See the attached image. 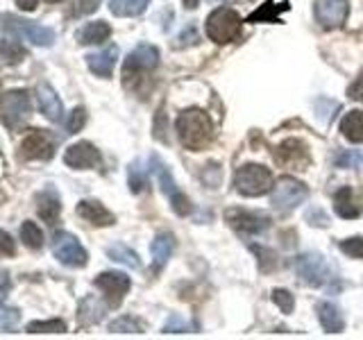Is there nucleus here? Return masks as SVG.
<instances>
[{
    "label": "nucleus",
    "mask_w": 363,
    "mask_h": 340,
    "mask_svg": "<svg viewBox=\"0 0 363 340\" xmlns=\"http://www.w3.org/2000/svg\"><path fill=\"white\" fill-rule=\"evenodd\" d=\"M227 222H230L236 232L241 234H264L268 227H270V218L266 213H259V211H247V209H230L225 213Z\"/></svg>",
    "instance_id": "obj_11"
},
{
    "label": "nucleus",
    "mask_w": 363,
    "mask_h": 340,
    "mask_svg": "<svg viewBox=\"0 0 363 340\" xmlns=\"http://www.w3.org/2000/svg\"><path fill=\"white\" fill-rule=\"evenodd\" d=\"M37 213L48 225H55L57 220H60L62 202H60V196H57L52 188H45V191H41L39 196H37Z\"/></svg>",
    "instance_id": "obj_21"
},
{
    "label": "nucleus",
    "mask_w": 363,
    "mask_h": 340,
    "mask_svg": "<svg viewBox=\"0 0 363 340\" xmlns=\"http://www.w3.org/2000/svg\"><path fill=\"white\" fill-rule=\"evenodd\" d=\"M116 60H118V48H116V45H109V48L100 50L96 55H89L86 64L91 68V73H96L98 77H111L113 66H116Z\"/></svg>",
    "instance_id": "obj_19"
},
{
    "label": "nucleus",
    "mask_w": 363,
    "mask_h": 340,
    "mask_svg": "<svg viewBox=\"0 0 363 340\" xmlns=\"http://www.w3.org/2000/svg\"><path fill=\"white\" fill-rule=\"evenodd\" d=\"M37 102H39V109L41 113L48 120H55V123H60L64 118V105H62V100L60 96L55 94V89L48 86V84H39L37 86Z\"/></svg>",
    "instance_id": "obj_18"
},
{
    "label": "nucleus",
    "mask_w": 363,
    "mask_h": 340,
    "mask_svg": "<svg viewBox=\"0 0 363 340\" xmlns=\"http://www.w3.org/2000/svg\"><path fill=\"white\" fill-rule=\"evenodd\" d=\"M0 116L9 130H18L30 118V96L28 91H9L0 100Z\"/></svg>",
    "instance_id": "obj_6"
},
{
    "label": "nucleus",
    "mask_w": 363,
    "mask_h": 340,
    "mask_svg": "<svg viewBox=\"0 0 363 340\" xmlns=\"http://www.w3.org/2000/svg\"><path fill=\"white\" fill-rule=\"evenodd\" d=\"M313 11H315V21L325 30H336L347 21L350 3L347 0H315Z\"/></svg>",
    "instance_id": "obj_13"
},
{
    "label": "nucleus",
    "mask_w": 363,
    "mask_h": 340,
    "mask_svg": "<svg viewBox=\"0 0 363 340\" xmlns=\"http://www.w3.org/2000/svg\"><path fill=\"white\" fill-rule=\"evenodd\" d=\"M200 5V0H184V7L186 9H196Z\"/></svg>",
    "instance_id": "obj_45"
},
{
    "label": "nucleus",
    "mask_w": 363,
    "mask_h": 340,
    "mask_svg": "<svg viewBox=\"0 0 363 340\" xmlns=\"http://www.w3.org/2000/svg\"><path fill=\"white\" fill-rule=\"evenodd\" d=\"M45 3H62V0H45Z\"/></svg>",
    "instance_id": "obj_46"
},
{
    "label": "nucleus",
    "mask_w": 363,
    "mask_h": 340,
    "mask_svg": "<svg viewBox=\"0 0 363 340\" xmlns=\"http://www.w3.org/2000/svg\"><path fill=\"white\" fill-rule=\"evenodd\" d=\"M189 329H191V324L186 320H182L179 315H170V320L166 322L164 332L166 334H184V332H189Z\"/></svg>",
    "instance_id": "obj_39"
},
{
    "label": "nucleus",
    "mask_w": 363,
    "mask_h": 340,
    "mask_svg": "<svg viewBox=\"0 0 363 340\" xmlns=\"http://www.w3.org/2000/svg\"><path fill=\"white\" fill-rule=\"evenodd\" d=\"M107 256L111 261H116V264L128 266V268H134V270L141 268V261H139V256H136V252H132V249L128 245H123V243L107 247Z\"/></svg>",
    "instance_id": "obj_28"
},
{
    "label": "nucleus",
    "mask_w": 363,
    "mask_h": 340,
    "mask_svg": "<svg viewBox=\"0 0 363 340\" xmlns=\"http://www.w3.org/2000/svg\"><path fill=\"white\" fill-rule=\"evenodd\" d=\"M9 23L7 28L14 30L16 34H21V37H26L30 43L39 45V48H48V45L55 43L57 34L55 30L45 28V26H39V23H32V21H23V18H14V16H5Z\"/></svg>",
    "instance_id": "obj_14"
},
{
    "label": "nucleus",
    "mask_w": 363,
    "mask_h": 340,
    "mask_svg": "<svg viewBox=\"0 0 363 340\" xmlns=\"http://www.w3.org/2000/svg\"><path fill=\"white\" fill-rule=\"evenodd\" d=\"M175 249V238L173 234H159L152 245H150V252H152V261H155V270H162L166 264L170 254H173Z\"/></svg>",
    "instance_id": "obj_24"
},
{
    "label": "nucleus",
    "mask_w": 363,
    "mask_h": 340,
    "mask_svg": "<svg viewBox=\"0 0 363 340\" xmlns=\"http://www.w3.org/2000/svg\"><path fill=\"white\" fill-rule=\"evenodd\" d=\"M147 5H150V0H109L111 14L121 16V18L139 16V14H143Z\"/></svg>",
    "instance_id": "obj_27"
},
{
    "label": "nucleus",
    "mask_w": 363,
    "mask_h": 340,
    "mask_svg": "<svg viewBox=\"0 0 363 340\" xmlns=\"http://www.w3.org/2000/svg\"><path fill=\"white\" fill-rule=\"evenodd\" d=\"M111 37V28L107 26L105 21H94V23H86L77 30L75 39L77 43L82 45H98V43H105Z\"/></svg>",
    "instance_id": "obj_22"
},
{
    "label": "nucleus",
    "mask_w": 363,
    "mask_h": 340,
    "mask_svg": "<svg viewBox=\"0 0 363 340\" xmlns=\"http://www.w3.org/2000/svg\"><path fill=\"white\" fill-rule=\"evenodd\" d=\"M177 134L186 150H204L213 141V125L211 118L200 109H186L177 116Z\"/></svg>",
    "instance_id": "obj_1"
},
{
    "label": "nucleus",
    "mask_w": 363,
    "mask_h": 340,
    "mask_svg": "<svg viewBox=\"0 0 363 340\" xmlns=\"http://www.w3.org/2000/svg\"><path fill=\"white\" fill-rule=\"evenodd\" d=\"M347 96H350L352 100H357V102H363V73L354 79V82L350 84Z\"/></svg>",
    "instance_id": "obj_42"
},
{
    "label": "nucleus",
    "mask_w": 363,
    "mask_h": 340,
    "mask_svg": "<svg viewBox=\"0 0 363 340\" xmlns=\"http://www.w3.org/2000/svg\"><path fill=\"white\" fill-rule=\"evenodd\" d=\"M84 123H86V111H84L82 107L73 109V111H71V116H68V120H66V130H68V134H77L79 130L84 128Z\"/></svg>",
    "instance_id": "obj_37"
},
{
    "label": "nucleus",
    "mask_w": 363,
    "mask_h": 340,
    "mask_svg": "<svg viewBox=\"0 0 363 340\" xmlns=\"http://www.w3.org/2000/svg\"><path fill=\"white\" fill-rule=\"evenodd\" d=\"M207 37L213 43H232L241 37V16L230 7L213 9L207 18Z\"/></svg>",
    "instance_id": "obj_3"
},
{
    "label": "nucleus",
    "mask_w": 363,
    "mask_h": 340,
    "mask_svg": "<svg viewBox=\"0 0 363 340\" xmlns=\"http://www.w3.org/2000/svg\"><path fill=\"white\" fill-rule=\"evenodd\" d=\"M0 55H3V60L7 64H18L23 62V57H26V50H23L16 41H3L0 43Z\"/></svg>",
    "instance_id": "obj_34"
},
{
    "label": "nucleus",
    "mask_w": 363,
    "mask_h": 340,
    "mask_svg": "<svg viewBox=\"0 0 363 340\" xmlns=\"http://www.w3.org/2000/svg\"><path fill=\"white\" fill-rule=\"evenodd\" d=\"M340 252L352 256V259H363V236H352V238H345V241H340Z\"/></svg>",
    "instance_id": "obj_35"
},
{
    "label": "nucleus",
    "mask_w": 363,
    "mask_h": 340,
    "mask_svg": "<svg viewBox=\"0 0 363 340\" xmlns=\"http://www.w3.org/2000/svg\"><path fill=\"white\" fill-rule=\"evenodd\" d=\"M225 3H230V0H225Z\"/></svg>",
    "instance_id": "obj_47"
},
{
    "label": "nucleus",
    "mask_w": 363,
    "mask_h": 340,
    "mask_svg": "<svg viewBox=\"0 0 363 340\" xmlns=\"http://www.w3.org/2000/svg\"><path fill=\"white\" fill-rule=\"evenodd\" d=\"M132 286V281L128 275H123V272H102V275L96 277V288H100L102 293H105L107 298V304L109 306H121L123 298L128 295Z\"/></svg>",
    "instance_id": "obj_15"
},
{
    "label": "nucleus",
    "mask_w": 363,
    "mask_h": 340,
    "mask_svg": "<svg viewBox=\"0 0 363 340\" xmlns=\"http://www.w3.org/2000/svg\"><path fill=\"white\" fill-rule=\"evenodd\" d=\"M272 302L279 306L281 313H293V309H295L293 295L289 290H284V288H275V290H272Z\"/></svg>",
    "instance_id": "obj_36"
},
{
    "label": "nucleus",
    "mask_w": 363,
    "mask_h": 340,
    "mask_svg": "<svg viewBox=\"0 0 363 340\" xmlns=\"http://www.w3.org/2000/svg\"><path fill=\"white\" fill-rule=\"evenodd\" d=\"M234 186L245 198H259V196H266L268 191H272V186H275V179H272V173L266 166L245 164V166H241L236 170Z\"/></svg>",
    "instance_id": "obj_2"
},
{
    "label": "nucleus",
    "mask_w": 363,
    "mask_h": 340,
    "mask_svg": "<svg viewBox=\"0 0 363 340\" xmlns=\"http://www.w3.org/2000/svg\"><path fill=\"white\" fill-rule=\"evenodd\" d=\"M100 162L102 159H100V152L96 150V145H91L86 141H79L71 147H66V152H64V164L75 170H91L100 166Z\"/></svg>",
    "instance_id": "obj_16"
},
{
    "label": "nucleus",
    "mask_w": 363,
    "mask_h": 340,
    "mask_svg": "<svg viewBox=\"0 0 363 340\" xmlns=\"http://www.w3.org/2000/svg\"><path fill=\"white\" fill-rule=\"evenodd\" d=\"M77 215L82 220L96 225V227H109L116 222L113 213L105 209V204H100L98 200H82L77 204Z\"/></svg>",
    "instance_id": "obj_17"
},
{
    "label": "nucleus",
    "mask_w": 363,
    "mask_h": 340,
    "mask_svg": "<svg viewBox=\"0 0 363 340\" xmlns=\"http://www.w3.org/2000/svg\"><path fill=\"white\" fill-rule=\"evenodd\" d=\"M340 132L352 143H363V111H350L340 120Z\"/></svg>",
    "instance_id": "obj_26"
},
{
    "label": "nucleus",
    "mask_w": 363,
    "mask_h": 340,
    "mask_svg": "<svg viewBox=\"0 0 363 340\" xmlns=\"http://www.w3.org/2000/svg\"><path fill=\"white\" fill-rule=\"evenodd\" d=\"M318 320H320L323 329L327 334H340L345 329L343 313L338 311V306L332 302H320L318 304Z\"/></svg>",
    "instance_id": "obj_23"
},
{
    "label": "nucleus",
    "mask_w": 363,
    "mask_h": 340,
    "mask_svg": "<svg viewBox=\"0 0 363 340\" xmlns=\"http://www.w3.org/2000/svg\"><path fill=\"white\" fill-rule=\"evenodd\" d=\"M21 241L30 249H41L43 247V232L37 227V222L26 220L21 225Z\"/></svg>",
    "instance_id": "obj_29"
},
{
    "label": "nucleus",
    "mask_w": 363,
    "mask_h": 340,
    "mask_svg": "<svg viewBox=\"0 0 363 340\" xmlns=\"http://www.w3.org/2000/svg\"><path fill=\"white\" fill-rule=\"evenodd\" d=\"M247 23H279V16H277V11H275V3L268 0L264 7L252 11V14L247 16Z\"/></svg>",
    "instance_id": "obj_33"
},
{
    "label": "nucleus",
    "mask_w": 363,
    "mask_h": 340,
    "mask_svg": "<svg viewBox=\"0 0 363 340\" xmlns=\"http://www.w3.org/2000/svg\"><path fill=\"white\" fill-rule=\"evenodd\" d=\"M109 332L113 334H141L143 332V327L139 320H134V317H118V320H113L109 324Z\"/></svg>",
    "instance_id": "obj_32"
},
{
    "label": "nucleus",
    "mask_w": 363,
    "mask_h": 340,
    "mask_svg": "<svg viewBox=\"0 0 363 340\" xmlns=\"http://www.w3.org/2000/svg\"><path fill=\"white\" fill-rule=\"evenodd\" d=\"M52 254L62 266H68V268H84L89 261V254L82 247V243H79L73 234H66V232L55 236Z\"/></svg>",
    "instance_id": "obj_8"
},
{
    "label": "nucleus",
    "mask_w": 363,
    "mask_h": 340,
    "mask_svg": "<svg viewBox=\"0 0 363 340\" xmlns=\"http://www.w3.org/2000/svg\"><path fill=\"white\" fill-rule=\"evenodd\" d=\"M275 162L281 168L289 170H306L311 166V152L309 145L300 139H286L277 145L275 150Z\"/></svg>",
    "instance_id": "obj_9"
},
{
    "label": "nucleus",
    "mask_w": 363,
    "mask_h": 340,
    "mask_svg": "<svg viewBox=\"0 0 363 340\" xmlns=\"http://www.w3.org/2000/svg\"><path fill=\"white\" fill-rule=\"evenodd\" d=\"M150 170H152V175L157 177L159 186H162L164 196H168L170 204H173L175 213H177V215H186V213H191V202H189V198L177 188L175 179H173V173H170L168 166H166L157 154L150 157Z\"/></svg>",
    "instance_id": "obj_4"
},
{
    "label": "nucleus",
    "mask_w": 363,
    "mask_h": 340,
    "mask_svg": "<svg viewBox=\"0 0 363 340\" xmlns=\"http://www.w3.org/2000/svg\"><path fill=\"white\" fill-rule=\"evenodd\" d=\"M293 268L306 286H323V283L327 281V275H329L325 259L320 254H313V252L300 254L298 259H295Z\"/></svg>",
    "instance_id": "obj_12"
},
{
    "label": "nucleus",
    "mask_w": 363,
    "mask_h": 340,
    "mask_svg": "<svg viewBox=\"0 0 363 340\" xmlns=\"http://www.w3.org/2000/svg\"><path fill=\"white\" fill-rule=\"evenodd\" d=\"M309 198V188L295 177H279L272 186V207L281 213H289Z\"/></svg>",
    "instance_id": "obj_5"
},
{
    "label": "nucleus",
    "mask_w": 363,
    "mask_h": 340,
    "mask_svg": "<svg viewBox=\"0 0 363 340\" xmlns=\"http://www.w3.org/2000/svg\"><path fill=\"white\" fill-rule=\"evenodd\" d=\"M0 100H3V98H0Z\"/></svg>",
    "instance_id": "obj_48"
},
{
    "label": "nucleus",
    "mask_w": 363,
    "mask_h": 340,
    "mask_svg": "<svg viewBox=\"0 0 363 340\" xmlns=\"http://www.w3.org/2000/svg\"><path fill=\"white\" fill-rule=\"evenodd\" d=\"M9 288H11V279H9V272L7 270H0V306L7 300L9 295Z\"/></svg>",
    "instance_id": "obj_43"
},
{
    "label": "nucleus",
    "mask_w": 363,
    "mask_h": 340,
    "mask_svg": "<svg viewBox=\"0 0 363 340\" xmlns=\"http://www.w3.org/2000/svg\"><path fill=\"white\" fill-rule=\"evenodd\" d=\"M28 334H64L66 322L62 320H34L26 327Z\"/></svg>",
    "instance_id": "obj_30"
},
{
    "label": "nucleus",
    "mask_w": 363,
    "mask_h": 340,
    "mask_svg": "<svg viewBox=\"0 0 363 340\" xmlns=\"http://www.w3.org/2000/svg\"><path fill=\"white\" fill-rule=\"evenodd\" d=\"M16 252V245L7 232H0V256H11Z\"/></svg>",
    "instance_id": "obj_41"
},
{
    "label": "nucleus",
    "mask_w": 363,
    "mask_h": 340,
    "mask_svg": "<svg viewBox=\"0 0 363 340\" xmlns=\"http://www.w3.org/2000/svg\"><path fill=\"white\" fill-rule=\"evenodd\" d=\"M16 5L23 11H32V9H37V0H16Z\"/></svg>",
    "instance_id": "obj_44"
},
{
    "label": "nucleus",
    "mask_w": 363,
    "mask_h": 340,
    "mask_svg": "<svg viewBox=\"0 0 363 340\" xmlns=\"http://www.w3.org/2000/svg\"><path fill=\"white\" fill-rule=\"evenodd\" d=\"M159 64V50L150 43H141L136 45V48L128 55V60H125V66H123V77H125V84L130 82V79H139L141 75L155 71Z\"/></svg>",
    "instance_id": "obj_7"
},
{
    "label": "nucleus",
    "mask_w": 363,
    "mask_h": 340,
    "mask_svg": "<svg viewBox=\"0 0 363 340\" xmlns=\"http://www.w3.org/2000/svg\"><path fill=\"white\" fill-rule=\"evenodd\" d=\"M57 141L52 139V134L48 130H32L26 139L21 141V157L30 159V162H48L55 154Z\"/></svg>",
    "instance_id": "obj_10"
},
{
    "label": "nucleus",
    "mask_w": 363,
    "mask_h": 340,
    "mask_svg": "<svg viewBox=\"0 0 363 340\" xmlns=\"http://www.w3.org/2000/svg\"><path fill=\"white\" fill-rule=\"evenodd\" d=\"M128 181H130L132 193H141V191H145V186H147V177H145V173H143V168H141L139 162L130 164V168H128Z\"/></svg>",
    "instance_id": "obj_31"
},
{
    "label": "nucleus",
    "mask_w": 363,
    "mask_h": 340,
    "mask_svg": "<svg viewBox=\"0 0 363 340\" xmlns=\"http://www.w3.org/2000/svg\"><path fill=\"white\" fill-rule=\"evenodd\" d=\"M18 317H21V313L18 311H3L0 313V329H7V332H11V329L16 327V322H18Z\"/></svg>",
    "instance_id": "obj_40"
},
{
    "label": "nucleus",
    "mask_w": 363,
    "mask_h": 340,
    "mask_svg": "<svg viewBox=\"0 0 363 340\" xmlns=\"http://www.w3.org/2000/svg\"><path fill=\"white\" fill-rule=\"evenodd\" d=\"M334 211L340 215V218L352 220V218H359L361 215L363 204L354 198V193H352L347 186H343V188H338L334 196Z\"/></svg>",
    "instance_id": "obj_20"
},
{
    "label": "nucleus",
    "mask_w": 363,
    "mask_h": 340,
    "mask_svg": "<svg viewBox=\"0 0 363 340\" xmlns=\"http://www.w3.org/2000/svg\"><path fill=\"white\" fill-rule=\"evenodd\" d=\"M77 317H79V324L86 327V324H96L100 322L102 317H105V304L96 298H84L82 304H79V311H77Z\"/></svg>",
    "instance_id": "obj_25"
},
{
    "label": "nucleus",
    "mask_w": 363,
    "mask_h": 340,
    "mask_svg": "<svg viewBox=\"0 0 363 340\" xmlns=\"http://www.w3.org/2000/svg\"><path fill=\"white\" fill-rule=\"evenodd\" d=\"M198 41H200V34L196 32V28L189 26V28L177 37L175 48H189V45H198Z\"/></svg>",
    "instance_id": "obj_38"
}]
</instances>
